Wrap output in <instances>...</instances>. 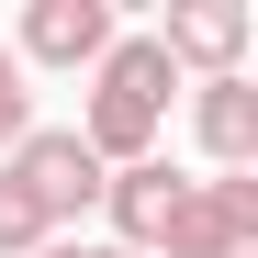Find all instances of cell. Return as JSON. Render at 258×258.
I'll use <instances>...</instances> for the list:
<instances>
[{"label": "cell", "mask_w": 258, "mask_h": 258, "mask_svg": "<svg viewBox=\"0 0 258 258\" xmlns=\"http://www.w3.org/2000/svg\"><path fill=\"white\" fill-rule=\"evenodd\" d=\"M168 90H180V68L157 56V34H112V56L90 68V112H79L68 135L90 146L101 168H135V157H157V123H168Z\"/></svg>", "instance_id": "cell-1"}, {"label": "cell", "mask_w": 258, "mask_h": 258, "mask_svg": "<svg viewBox=\"0 0 258 258\" xmlns=\"http://www.w3.org/2000/svg\"><path fill=\"white\" fill-rule=\"evenodd\" d=\"M157 258H258V168L180 180V202L157 225Z\"/></svg>", "instance_id": "cell-2"}, {"label": "cell", "mask_w": 258, "mask_h": 258, "mask_svg": "<svg viewBox=\"0 0 258 258\" xmlns=\"http://www.w3.org/2000/svg\"><path fill=\"white\" fill-rule=\"evenodd\" d=\"M0 180H12V191H23L34 213H45V225H56V236H68V225H79V213H90V202H101V180H112V168H101L90 146H79V135H68V123H34V135H23L12 157H0Z\"/></svg>", "instance_id": "cell-3"}, {"label": "cell", "mask_w": 258, "mask_h": 258, "mask_svg": "<svg viewBox=\"0 0 258 258\" xmlns=\"http://www.w3.org/2000/svg\"><path fill=\"white\" fill-rule=\"evenodd\" d=\"M247 0H180L168 12V34H157V56L168 68H202V79H247Z\"/></svg>", "instance_id": "cell-4"}, {"label": "cell", "mask_w": 258, "mask_h": 258, "mask_svg": "<svg viewBox=\"0 0 258 258\" xmlns=\"http://www.w3.org/2000/svg\"><path fill=\"white\" fill-rule=\"evenodd\" d=\"M12 56L23 68H101L112 56V0H34Z\"/></svg>", "instance_id": "cell-5"}, {"label": "cell", "mask_w": 258, "mask_h": 258, "mask_svg": "<svg viewBox=\"0 0 258 258\" xmlns=\"http://www.w3.org/2000/svg\"><path fill=\"white\" fill-rule=\"evenodd\" d=\"M168 202H180V168H168V157H135V168H112V180H101L112 247H123V258H157V225H168Z\"/></svg>", "instance_id": "cell-6"}, {"label": "cell", "mask_w": 258, "mask_h": 258, "mask_svg": "<svg viewBox=\"0 0 258 258\" xmlns=\"http://www.w3.org/2000/svg\"><path fill=\"white\" fill-rule=\"evenodd\" d=\"M202 157L258 168V79H202Z\"/></svg>", "instance_id": "cell-7"}, {"label": "cell", "mask_w": 258, "mask_h": 258, "mask_svg": "<svg viewBox=\"0 0 258 258\" xmlns=\"http://www.w3.org/2000/svg\"><path fill=\"white\" fill-rule=\"evenodd\" d=\"M23 135H34V68H23L12 45H0V157H12Z\"/></svg>", "instance_id": "cell-8"}, {"label": "cell", "mask_w": 258, "mask_h": 258, "mask_svg": "<svg viewBox=\"0 0 258 258\" xmlns=\"http://www.w3.org/2000/svg\"><path fill=\"white\" fill-rule=\"evenodd\" d=\"M45 236H56V225H45V213H34V202H23L12 180H0V258H34Z\"/></svg>", "instance_id": "cell-9"}, {"label": "cell", "mask_w": 258, "mask_h": 258, "mask_svg": "<svg viewBox=\"0 0 258 258\" xmlns=\"http://www.w3.org/2000/svg\"><path fill=\"white\" fill-rule=\"evenodd\" d=\"M34 258H123V247H112V236H45Z\"/></svg>", "instance_id": "cell-10"}]
</instances>
